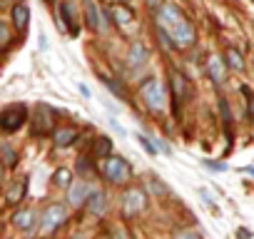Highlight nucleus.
<instances>
[{
  "instance_id": "f257e3e1",
  "label": "nucleus",
  "mask_w": 254,
  "mask_h": 239,
  "mask_svg": "<svg viewBox=\"0 0 254 239\" xmlns=\"http://www.w3.org/2000/svg\"><path fill=\"white\" fill-rule=\"evenodd\" d=\"M140 95H142L145 105H147L152 112H162L165 105H167V92H165V87L160 85V80H155V77H147V80L140 85Z\"/></svg>"
},
{
  "instance_id": "f03ea898",
  "label": "nucleus",
  "mask_w": 254,
  "mask_h": 239,
  "mask_svg": "<svg viewBox=\"0 0 254 239\" xmlns=\"http://www.w3.org/2000/svg\"><path fill=\"white\" fill-rule=\"evenodd\" d=\"M102 172H105V177H107L110 182H115V184H125L127 179H132V167H130V162L122 160V157H112V155L105 160Z\"/></svg>"
},
{
  "instance_id": "7ed1b4c3",
  "label": "nucleus",
  "mask_w": 254,
  "mask_h": 239,
  "mask_svg": "<svg viewBox=\"0 0 254 239\" xmlns=\"http://www.w3.org/2000/svg\"><path fill=\"white\" fill-rule=\"evenodd\" d=\"M55 110L45 102H40L35 107V115H33V132L35 135H50L55 130Z\"/></svg>"
},
{
  "instance_id": "20e7f679",
  "label": "nucleus",
  "mask_w": 254,
  "mask_h": 239,
  "mask_svg": "<svg viewBox=\"0 0 254 239\" xmlns=\"http://www.w3.org/2000/svg\"><path fill=\"white\" fill-rule=\"evenodd\" d=\"M25 120H28L25 105H10L8 110L0 112V127H3L5 132H15L25 125Z\"/></svg>"
},
{
  "instance_id": "39448f33",
  "label": "nucleus",
  "mask_w": 254,
  "mask_h": 239,
  "mask_svg": "<svg viewBox=\"0 0 254 239\" xmlns=\"http://www.w3.org/2000/svg\"><path fill=\"white\" fill-rule=\"evenodd\" d=\"M65 219H67V209H65V204H50V207L43 212V222H40L43 234L55 232L58 227L65 224Z\"/></svg>"
},
{
  "instance_id": "423d86ee",
  "label": "nucleus",
  "mask_w": 254,
  "mask_h": 239,
  "mask_svg": "<svg viewBox=\"0 0 254 239\" xmlns=\"http://www.w3.org/2000/svg\"><path fill=\"white\" fill-rule=\"evenodd\" d=\"M122 207H125V214H127V217L140 214V212L147 207V194H145V189H140V187L127 189L125 197H122Z\"/></svg>"
},
{
  "instance_id": "0eeeda50",
  "label": "nucleus",
  "mask_w": 254,
  "mask_h": 239,
  "mask_svg": "<svg viewBox=\"0 0 254 239\" xmlns=\"http://www.w3.org/2000/svg\"><path fill=\"white\" fill-rule=\"evenodd\" d=\"M167 33H170L175 48H180V50H185V48H190V45L194 43V28H192L187 20H180V23L172 25Z\"/></svg>"
},
{
  "instance_id": "6e6552de",
  "label": "nucleus",
  "mask_w": 254,
  "mask_h": 239,
  "mask_svg": "<svg viewBox=\"0 0 254 239\" xmlns=\"http://www.w3.org/2000/svg\"><path fill=\"white\" fill-rule=\"evenodd\" d=\"M90 194H92V187H90L85 179H77V182H72V184L67 187V202H70V207H82V204H87Z\"/></svg>"
},
{
  "instance_id": "1a4fd4ad",
  "label": "nucleus",
  "mask_w": 254,
  "mask_h": 239,
  "mask_svg": "<svg viewBox=\"0 0 254 239\" xmlns=\"http://www.w3.org/2000/svg\"><path fill=\"white\" fill-rule=\"evenodd\" d=\"M170 85H172V95H175L180 102L192 100V87H190V80H187L182 72L170 70Z\"/></svg>"
},
{
  "instance_id": "9d476101",
  "label": "nucleus",
  "mask_w": 254,
  "mask_h": 239,
  "mask_svg": "<svg viewBox=\"0 0 254 239\" xmlns=\"http://www.w3.org/2000/svg\"><path fill=\"white\" fill-rule=\"evenodd\" d=\"M110 18H112V23L120 25L122 30H130L132 23H135V13L127 8L125 3H115V5H110Z\"/></svg>"
},
{
  "instance_id": "9b49d317",
  "label": "nucleus",
  "mask_w": 254,
  "mask_h": 239,
  "mask_svg": "<svg viewBox=\"0 0 254 239\" xmlns=\"http://www.w3.org/2000/svg\"><path fill=\"white\" fill-rule=\"evenodd\" d=\"M85 18H87L90 30H97V33H105L107 30V23L102 20V13L95 5V0H85Z\"/></svg>"
},
{
  "instance_id": "f8f14e48",
  "label": "nucleus",
  "mask_w": 254,
  "mask_h": 239,
  "mask_svg": "<svg viewBox=\"0 0 254 239\" xmlns=\"http://www.w3.org/2000/svg\"><path fill=\"white\" fill-rule=\"evenodd\" d=\"M60 15H63V23L67 25V30H70L72 35H77V30H80V20H77V8H75L72 0H65V3L60 5Z\"/></svg>"
},
{
  "instance_id": "ddd939ff",
  "label": "nucleus",
  "mask_w": 254,
  "mask_h": 239,
  "mask_svg": "<svg viewBox=\"0 0 254 239\" xmlns=\"http://www.w3.org/2000/svg\"><path fill=\"white\" fill-rule=\"evenodd\" d=\"M180 20H185V18H182V13L177 10V5L165 3V5L160 8V28L170 30V28H172V25H177Z\"/></svg>"
},
{
  "instance_id": "4468645a",
  "label": "nucleus",
  "mask_w": 254,
  "mask_h": 239,
  "mask_svg": "<svg viewBox=\"0 0 254 239\" xmlns=\"http://www.w3.org/2000/svg\"><path fill=\"white\" fill-rule=\"evenodd\" d=\"M105 209H107L105 192H102V189H92V194H90V199H87V212H90L92 217H102Z\"/></svg>"
},
{
  "instance_id": "2eb2a0df",
  "label": "nucleus",
  "mask_w": 254,
  "mask_h": 239,
  "mask_svg": "<svg viewBox=\"0 0 254 239\" xmlns=\"http://www.w3.org/2000/svg\"><path fill=\"white\" fill-rule=\"evenodd\" d=\"M13 224H15V229H20V232H30V229L35 227V212H33V209H18V212L13 214Z\"/></svg>"
},
{
  "instance_id": "dca6fc26",
  "label": "nucleus",
  "mask_w": 254,
  "mask_h": 239,
  "mask_svg": "<svg viewBox=\"0 0 254 239\" xmlns=\"http://www.w3.org/2000/svg\"><path fill=\"white\" fill-rule=\"evenodd\" d=\"M145 60H147V48L142 43H132L130 50H127V65L140 67V65H145Z\"/></svg>"
},
{
  "instance_id": "f3484780",
  "label": "nucleus",
  "mask_w": 254,
  "mask_h": 239,
  "mask_svg": "<svg viewBox=\"0 0 254 239\" xmlns=\"http://www.w3.org/2000/svg\"><path fill=\"white\" fill-rule=\"evenodd\" d=\"M207 67H209V77L217 82V85H222L224 80H227V62L222 60V58H209V62H207Z\"/></svg>"
},
{
  "instance_id": "a211bd4d",
  "label": "nucleus",
  "mask_w": 254,
  "mask_h": 239,
  "mask_svg": "<svg viewBox=\"0 0 254 239\" xmlns=\"http://www.w3.org/2000/svg\"><path fill=\"white\" fill-rule=\"evenodd\" d=\"M75 140H77V130H75V127H60V130H55V135H53L55 147H70Z\"/></svg>"
},
{
  "instance_id": "6ab92c4d",
  "label": "nucleus",
  "mask_w": 254,
  "mask_h": 239,
  "mask_svg": "<svg viewBox=\"0 0 254 239\" xmlns=\"http://www.w3.org/2000/svg\"><path fill=\"white\" fill-rule=\"evenodd\" d=\"M25 192H28V179L23 177V179H15L10 187H8V204H18L23 197H25Z\"/></svg>"
},
{
  "instance_id": "aec40b11",
  "label": "nucleus",
  "mask_w": 254,
  "mask_h": 239,
  "mask_svg": "<svg viewBox=\"0 0 254 239\" xmlns=\"http://www.w3.org/2000/svg\"><path fill=\"white\" fill-rule=\"evenodd\" d=\"M224 62H227L229 70H237V72L244 70V58H242V53H239L237 48H227V53H224Z\"/></svg>"
},
{
  "instance_id": "412c9836",
  "label": "nucleus",
  "mask_w": 254,
  "mask_h": 239,
  "mask_svg": "<svg viewBox=\"0 0 254 239\" xmlns=\"http://www.w3.org/2000/svg\"><path fill=\"white\" fill-rule=\"evenodd\" d=\"M28 20H30V10H28V5L18 3V5L13 8V23H15V28H18V30H25V28H28Z\"/></svg>"
},
{
  "instance_id": "4be33fe9",
  "label": "nucleus",
  "mask_w": 254,
  "mask_h": 239,
  "mask_svg": "<svg viewBox=\"0 0 254 239\" xmlns=\"http://www.w3.org/2000/svg\"><path fill=\"white\" fill-rule=\"evenodd\" d=\"M110 152H112V140L105 137V135L97 137V140H95V157H97V160H107Z\"/></svg>"
},
{
  "instance_id": "5701e85b",
  "label": "nucleus",
  "mask_w": 254,
  "mask_h": 239,
  "mask_svg": "<svg viewBox=\"0 0 254 239\" xmlns=\"http://www.w3.org/2000/svg\"><path fill=\"white\" fill-rule=\"evenodd\" d=\"M53 184H55V187H60V189H67V187L72 184V172H70V170H65V167H60V170L53 175Z\"/></svg>"
},
{
  "instance_id": "b1692460",
  "label": "nucleus",
  "mask_w": 254,
  "mask_h": 239,
  "mask_svg": "<svg viewBox=\"0 0 254 239\" xmlns=\"http://www.w3.org/2000/svg\"><path fill=\"white\" fill-rule=\"evenodd\" d=\"M0 157H3V165H5V167H15V165H18V155H15V150L8 147V145L0 150Z\"/></svg>"
},
{
  "instance_id": "393cba45",
  "label": "nucleus",
  "mask_w": 254,
  "mask_h": 239,
  "mask_svg": "<svg viewBox=\"0 0 254 239\" xmlns=\"http://www.w3.org/2000/svg\"><path fill=\"white\" fill-rule=\"evenodd\" d=\"M105 85L110 87V92H112V95H117L120 100H127V90H125V87H122L120 82H115V80H110V77H105Z\"/></svg>"
},
{
  "instance_id": "a878e982",
  "label": "nucleus",
  "mask_w": 254,
  "mask_h": 239,
  "mask_svg": "<svg viewBox=\"0 0 254 239\" xmlns=\"http://www.w3.org/2000/svg\"><path fill=\"white\" fill-rule=\"evenodd\" d=\"M219 110H222V117H224V130H227V135L232 137V115H229V105L222 100V102H219Z\"/></svg>"
},
{
  "instance_id": "bb28decb",
  "label": "nucleus",
  "mask_w": 254,
  "mask_h": 239,
  "mask_svg": "<svg viewBox=\"0 0 254 239\" xmlns=\"http://www.w3.org/2000/svg\"><path fill=\"white\" fill-rule=\"evenodd\" d=\"M172 239H202V237H199L197 229H177L172 234Z\"/></svg>"
},
{
  "instance_id": "cd10ccee",
  "label": "nucleus",
  "mask_w": 254,
  "mask_h": 239,
  "mask_svg": "<svg viewBox=\"0 0 254 239\" xmlns=\"http://www.w3.org/2000/svg\"><path fill=\"white\" fill-rule=\"evenodd\" d=\"M137 140H140V145H142V147H145V150H147L150 155H157V147H155V142H150V137H145V135H140Z\"/></svg>"
},
{
  "instance_id": "c85d7f7f",
  "label": "nucleus",
  "mask_w": 254,
  "mask_h": 239,
  "mask_svg": "<svg viewBox=\"0 0 254 239\" xmlns=\"http://www.w3.org/2000/svg\"><path fill=\"white\" fill-rule=\"evenodd\" d=\"M242 92L247 95V107H249V117L254 120V95H252V90H249V87H242Z\"/></svg>"
},
{
  "instance_id": "c756f323",
  "label": "nucleus",
  "mask_w": 254,
  "mask_h": 239,
  "mask_svg": "<svg viewBox=\"0 0 254 239\" xmlns=\"http://www.w3.org/2000/svg\"><path fill=\"white\" fill-rule=\"evenodd\" d=\"M150 189H152L155 194H167V187H165L160 179H150Z\"/></svg>"
},
{
  "instance_id": "7c9ffc66",
  "label": "nucleus",
  "mask_w": 254,
  "mask_h": 239,
  "mask_svg": "<svg viewBox=\"0 0 254 239\" xmlns=\"http://www.w3.org/2000/svg\"><path fill=\"white\" fill-rule=\"evenodd\" d=\"M10 35H8V25L5 23H0V45H8Z\"/></svg>"
},
{
  "instance_id": "2f4dec72",
  "label": "nucleus",
  "mask_w": 254,
  "mask_h": 239,
  "mask_svg": "<svg viewBox=\"0 0 254 239\" xmlns=\"http://www.w3.org/2000/svg\"><path fill=\"white\" fill-rule=\"evenodd\" d=\"M199 197H202V199H204L207 204H214V199H212V194H209L207 189H199Z\"/></svg>"
},
{
  "instance_id": "473e14b6",
  "label": "nucleus",
  "mask_w": 254,
  "mask_h": 239,
  "mask_svg": "<svg viewBox=\"0 0 254 239\" xmlns=\"http://www.w3.org/2000/svg\"><path fill=\"white\" fill-rule=\"evenodd\" d=\"M239 239H254V234L252 232H247V229H239V234H237Z\"/></svg>"
},
{
  "instance_id": "72a5a7b5",
  "label": "nucleus",
  "mask_w": 254,
  "mask_h": 239,
  "mask_svg": "<svg viewBox=\"0 0 254 239\" xmlns=\"http://www.w3.org/2000/svg\"><path fill=\"white\" fill-rule=\"evenodd\" d=\"M80 172H85V175H90V172H92V167H90V165H87V162L82 160V162H80Z\"/></svg>"
},
{
  "instance_id": "f704fd0d",
  "label": "nucleus",
  "mask_w": 254,
  "mask_h": 239,
  "mask_svg": "<svg viewBox=\"0 0 254 239\" xmlns=\"http://www.w3.org/2000/svg\"><path fill=\"white\" fill-rule=\"evenodd\" d=\"M115 239H125V232H122V229H117V232H115Z\"/></svg>"
},
{
  "instance_id": "c9c22d12",
  "label": "nucleus",
  "mask_w": 254,
  "mask_h": 239,
  "mask_svg": "<svg viewBox=\"0 0 254 239\" xmlns=\"http://www.w3.org/2000/svg\"><path fill=\"white\" fill-rule=\"evenodd\" d=\"M157 3H160V0H147V5H152V8H155Z\"/></svg>"
},
{
  "instance_id": "e433bc0d",
  "label": "nucleus",
  "mask_w": 254,
  "mask_h": 239,
  "mask_svg": "<svg viewBox=\"0 0 254 239\" xmlns=\"http://www.w3.org/2000/svg\"><path fill=\"white\" fill-rule=\"evenodd\" d=\"M48 3H50V0H48Z\"/></svg>"
}]
</instances>
